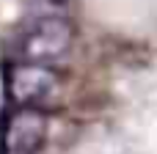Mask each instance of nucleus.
I'll list each match as a JSON object with an SVG mask.
<instances>
[{
  "label": "nucleus",
  "instance_id": "nucleus-1",
  "mask_svg": "<svg viewBox=\"0 0 157 154\" xmlns=\"http://www.w3.org/2000/svg\"><path fill=\"white\" fill-rule=\"evenodd\" d=\"M72 25L63 17H36L30 19L17 39V52L30 63H55L72 47Z\"/></svg>",
  "mask_w": 157,
  "mask_h": 154
},
{
  "label": "nucleus",
  "instance_id": "nucleus-2",
  "mask_svg": "<svg viewBox=\"0 0 157 154\" xmlns=\"http://www.w3.org/2000/svg\"><path fill=\"white\" fill-rule=\"evenodd\" d=\"M8 96L19 107H47L55 102L61 91V77L47 63L22 61L8 69Z\"/></svg>",
  "mask_w": 157,
  "mask_h": 154
},
{
  "label": "nucleus",
  "instance_id": "nucleus-3",
  "mask_svg": "<svg viewBox=\"0 0 157 154\" xmlns=\"http://www.w3.org/2000/svg\"><path fill=\"white\" fill-rule=\"evenodd\" d=\"M47 135V118L39 107H19L6 118L0 154H39Z\"/></svg>",
  "mask_w": 157,
  "mask_h": 154
},
{
  "label": "nucleus",
  "instance_id": "nucleus-4",
  "mask_svg": "<svg viewBox=\"0 0 157 154\" xmlns=\"http://www.w3.org/2000/svg\"><path fill=\"white\" fill-rule=\"evenodd\" d=\"M50 3H66V0H50Z\"/></svg>",
  "mask_w": 157,
  "mask_h": 154
}]
</instances>
